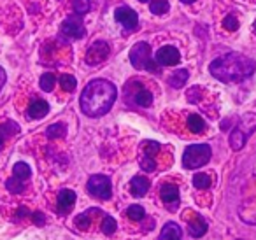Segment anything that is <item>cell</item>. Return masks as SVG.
Wrapping results in <instances>:
<instances>
[{
  "instance_id": "1",
  "label": "cell",
  "mask_w": 256,
  "mask_h": 240,
  "mask_svg": "<svg viewBox=\"0 0 256 240\" xmlns=\"http://www.w3.org/2000/svg\"><path fill=\"white\" fill-rule=\"evenodd\" d=\"M116 86L106 79H95L81 93V110L90 118L104 116L110 110L116 100Z\"/></svg>"
},
{
  "instance_id": "2",
  "label": "cell",
  "mask_w": 256,
  "mask_h": 240,
  "mask_svg": "<svg viewBox=\"0 0 256 240\" xmlns=\"http://www.w3.org/2000/svg\"><path fill=\"white\" fill-rule=\"evenodd\" d=\"M209 70L221 82H240L254 74L256 65L240 53H226L216 58L209 65Z\"/></svg>"
},
{
  "instance_id": "3",
  "label": "cell",
  "mask_w": 256,
  "mask_h": 240,
  "mask_svg": "<svg viewBox=\"0 0 256 240\" xmlns=\"http://www.w3.org/2000/svg\"><path fill=\"white\" fill-rule=\"evenodd\" d=\"M130 64L136 68L140 70H148L151 74H160V65L156 64V60L153 58L151 48L148 42H137L134 44V48L130 50Z\"/></svg>"
},
{
  "instance_id": "4",
  "label": "cell",
  "mask_w": 256,
  "mask_h": 240,
  "mask_svg": "<svg viewBox=\"0 0 256 240\" xmlns=\"http://www.w3.org/2000/svg\"><path fill=\"white\" fill-rule=\"evenodd\" d=\"M256 130V114L249 112L244 114L240 118V121L237 123V126L234 128V132L230 134V148L234 151H240L244 148L246 140L251 137V134Z\"/></svg>"
},
{
  "instance_id": "5",
  "label": "cell",
  "mask_w": 256,
  "mask_h": 240,
  "mask_svg": "<svg viewBox=\"0 0 256 240\" xmlns=\"http://www.w3.org/2000/svg\"><path fill=\"white\" fill-rule=\"evenodd\" d=\"M212 156V151L207 144H193L190 148L184 149V154H182V166L188 170L198 168L204 166Z\"/></svg>"
},
{
  "instance_id": "6",
  "label": "cell",
  "mask_w": 256,
  "mask_h": 240,
  "mask_svg": "<svg viewBox=\"0 0 256 240\" xmlns=\"http://www.w3.org/2000/svg\"><path fill=\"white\" fill-rule=\"evenodd\" d=\"M88 193L98 200H109L112 196V184L107 176H92L88 180Z\"/></svg>"
},
{
  "instance_id": "7",
  "label": "cell",
  "mask_w": 256,
  "mask_h": 240,
  "mask_svg": "<svg viewBox=\"0 0 256 240\" xmlns=\"http://www.w3.org/2000/svg\"><path fill=\"white\" fill-rule=\"evenodd\" d=\"M142 154H140V168L144 172H154L156 170V152L160 149V144L153 140H146L142 142Z\"/></svg>"
},
{
  "instance_id": "8",
  "label": "cell",
  "mask_w": 256,
  "mask_h": 240,
  "mask_svg": "<svg viewBox=\"0 0 256 240\" xmlns=\"http://www.w3.org/2000/svg\"><path fill=\"white\" fill-rule=\"evenodd\" d=\"M130 95L134 100V104L139 107H150L153 104V95L151 92H148L142 84H139L137 81H132L130 84H126V96Z\"/></svg>"
},
{
  "instance_id": "9",
  "label": "cell",
  "mask_w": 256,
  "mask_h": 240,
  "mask_svg": "<svg viewBox=\"0 0 256 240\" xmlns=\"http://www.w3.org/2000/svg\"><path fill=\"white\" fill-rule=\"evenodd\" d=\"M114 20H116L120 25H123V28L128 30V32L137 30V25H139V16H137V12L134 11V9L126 8V6L118 8L116 11H114Z\"/></svg>"
},
{
  "instance_id": "10",
  "label": "cell",
  "mask_w": 256,
  "mask_h": 240,
  "mask_svg": "<svg viewBox=\"0 0 256 240\" xmlns=\"http://www.w3.org/2000/svg\"><path fill=\"white\" fill-rule=\"evenodd\" d=\"M109 53H110L109 44H107L106 40H96V42H93L92 48L88 50L84 60L88 65H98V64H102L104 60H107Z\"/></svg>"
},
{
  "instance_id": "11",
  "label": "cell",
  "mask_w": 256,
  "mask_h": 240,
  "mask_svg": "<svg viewBox=\"0 0 256 240\" xmlns=\"http://www.w3.org/2000/svg\"><path fill=\"white\" fill-rule=\"evenodd\" d=\"M158 65H164V67H172V65H178L181 62V53L178 51V48L174 46H164L156 51V56H154Z\"/></svg>"
},
{
  "instance_id": "12",
  "label": "cell",
  "mask_w": 256,
  "mask_h": 240,
  "mask_svg": "<svg viewBox=\"0 0 256 240\" xmlns=\"http://www.w3.org/2000/svg\"><path fill=\"white\" fill-rule=\"evenodd\" d=\"M62 34L68 39H82L86 36V28L79 18H67L62 23Z\"/></svg>"
},
{
  "instance_id": "13",
  "label": "cell",
  "mask_w": 256,
  "mask_h": 240,
  "mask_svg": "<svg viewBox=\"0 0 256 240\" xmlns=\"http://www.w3.org/2000/svg\"><path fill=\"white\" fill-rule=\"evenodd\" d=\"M160 198H162V202L165 204V207H167L168 210L174 212L176 208L179 207V190H178V186H176V184H170V182L164 184V186H162V190H160Z\"/></svg>"
},
{
  "instance_id": "14",
  "label": "cell",
  "mask_w": 256,
  "mask_h": 240,
  "mask_svg": "<svg viewBox=\"0 0 256 240\" xmlns=\"http://www.w3.org/2000/svg\"><path fill=\"white\" fill-rule=\"evenodd\" d=\"M207 230H209V224H207V221L202 218V216L193 214L192 218H188V232L193 238L204 236L207 233Z\"/></svg>"
},
{
  "instance_id": "15",
  "label": "cell",
  "mask_w": 256,
  "mask_h": 240,
  "mask_svg": "<svg viewBox=\"0 0 256 240\" xmlns=\"http://www.w3.org/2000/svg\"><path fill=\"white\" fill-rule=\"evenodd\" d=\"M76 193L72 190H62L60 193H58V200H56V210L60 212V214H68V212L72 210V207H74L76 204Z\"/></svg>"
},
{
  "instance_id": "16",
  "label": "cell",
  "mask_w": 256,
  "mask_h": 240,
  "mask_svg": "<svg viewBox=\"0 0 256 240\" xmlns=\"http://www.w3.org/2000/svg\"><path fill=\"white\" fill-rule=\"evenodd\" d=\"M150 186H151V182L148 177L136 176L130 180V193H132L134 196H144V194L148 193V190H150Z\"/></svg>"
},
{
  "instance_id": "17",
  "label": "cell",
  "mask_w": 256,
  "mask_h": 240,
  "mask_svg": "<svg viewBox=\"0 0 256 240\" xmlns=\"http://www.w3.org/2000/svg\"><path fill=\"white\" fill-rule=\"evenodd\" d=\"M48 112H50V106H48V102L37 98L30 104L28 110H26V116H28L30 120H40V118H44Z\"/></svg>"
},
{
  "instance_id": "18",
  "label": "cell",
  "mask_w": 256,
  "mask_h": 240,
  "mask_svg": "<svg viewBox=\"0 0 256 240\" xmlns=\"http://www.w3.org/2000/svg\"><path fill=\"white\" fill-rule=\"evenodd\" d=\"M160 240H182V230L176 222H167L160 233Z\"/></svg>"
},
{
  "instance_id": "19",
  "label": "cell",
  "mask_w": 256,
  "mask_h": 240,
  "mask_svg": "<svg viewBox=\"0 0 256 240\" xmlns=\"http://www.w3.org/2000/svg\"><path fill=\"white\" fill-rule=\"evenodd\" d=\"M18 132H20V126L14 123V121H6V123L0 126V151H2V148H4L6 138L12 137V135H16Z\"/></svg>"
},
{
  "instance_id": "20",
  "label": "cell",
  "mask_w": 256,
  "mask_h": 240,
  "mask_svg": "<svg viewBox=\"0 0 256 240\" xmlns=\"http://www.w3.org/2000/svg\"><path fill=\"white\" fill-rule=\"evenodd\" d=\"M188 78H190V72L186 70V68H179V70H176L174 74L168 78V84H170L172 88L179 90L184 86V82L188 81Z\"/></svg>"
},
{
  "instance_id": "21",
  "label": "cell",
  "mask_w": 256,
  "mask_h": 240,
  "mask_svg": "<svg viewBox=\"0 0 256 240\" xmlns=\"http://www.w3.org/2000/svg\"><path fill=\"white\" fill-rule=\"evenodd\" d=\"M188 128H190V132H193V134H202V132L206 130V121H204V118L198 116V114H190Z\"/></svg>"
},
{
  "instance_id": "22",
  "label": "cell",
  "mask_w": 256,
  "mask_h": 240,
  "mask_svg": "<svg viewBox=\"0 0 256 240\" xmlns=\"http://www.w3.org/2000/svg\"><path fill=\"white\" fill-rule=\"evenodd\" d=\"M12 174H14V177L25 180V182L30 179V176H32V172H30V166L26 165L25 162H18V163H16L14 168H12Z\"/></svg>"
},
{
  "instance_id": "23",
  "label": "cell",
  "mask_w": 256,
  "mask_h": 240,
  "mask_svg": "<svg viewBox=\"0 0 256 240\" xmlns=\"http://www.w3.org/2000/svg\"><path fill=\"white\" fill-rule=\"evenodd\" d=\"M150 9H151V12H153V14L162 16V14H165L168 9H170V4H168V0H151Z\"/></svg>"
},
{
  "instance_id": "24",
  "label": "cell",
  "mask_w": 256,
  "mask_h": 240,
  "mask_svg": "<svg viewBox=\"0 0 256 240\" xmlns=\"http://www.w3.org/2000/svg\"><path fill=\"white\" fill-rule=\"evenodd\" d=\"M65 134H67V126L64 123H54L46 130V135L50 138H64Z\"/></svg>"
},
{
  "instance_id": "25",
  "label": "cell",
  "mask_w": 256,
  "mask_h": 240,
  "mask_svg": "<svg viewBox=\"0 0 256 240\" xmlns=\"http://www.w3.org/2000/svg\"><path fill=\"white\" fill-rule=\"evenodd\" d=\"M210 184H212V179H210L207 174H196V176L193 177V186H195L196 190H209Z\"/></svg>"
},
{
  "instance_id": "26",
  "label": "cell",
  "mask_w": 256,
  "mask_h": 240,
  "mask_svg": "<svg viewBox=\"0 0 256 240\" xmlns=\"http://www.w3.org/2000/svg\"><path fill=\"white\" fill-rule=\"evenodd\" d=\"M124 214H126V218L132 219V221H142L144 216H146V212H144V208L140 207V205H130Z\"/></svg>"
},
{
  "instance_id": "27",
  "label": "cell",
  "mask_w": 256,
  "mask_h": 240,
  "mask_svg": "<svg viewBox=\"0 0 256 240\" xmlns=\"http://www.w3.org/2000/svg\"><path fill=\"white\" fill-rule=\"evenodd\" d=\"M40 90H44V92H53L54 84H56V78H54V74H51V72H46V74H42V78H40Z\"/></svg>"
},
{
  "instance_id": "28",
  "label": "cell",
  "mask_w": 256,
  "mask_h": 240,
  "mask_svg": "<svg viewBox=\"0 0 256 240\" xmlns=\"http://www.w3.org/2000/svg\"><path fill=\"white\" fill-rule=\"evenodd\" d=\"M6 186H8V190L11 191V193H23V191L26 190L25 180L18 179V177H12V179H9L8 182H6Z\"/></svg>"
},
{
  "instance_id": "29",
  "label": "cell",
  "mask_w": 256,
  "mask_h": 240,
  "mask_svg": "<svg viewBox=\"0 0 256 240\" xmlns=\"http://www.w3.org/2000/svg\"><path fill=\"white\" fill-rule=\"evenodd\" d=\"M72 8H74L76 14L82 16V14H86V12H90L92 2H90V0H74V2H72Z\"/></svg>"
},
{
  "instance_id": "30",
  "label": "cell",
  "mask_w": 256,
  "mask_h": 240,
  "mask_svg": "<svg viewBox=\"0 0 256 240\" xmlns=\"http://www.w3.org/2000/svg\"><path fill=\"white\" fill-rule=\"evenodd\" d=\"M100 228H102V232L106 233V235H112V233L116 232V221H114V218L104 214V219H102V224H100Z\"/></svg>"
},
{
  "instance_id": "31",
  "label": "cell",
  "mask_w": 256,
  "mask_h": 240,
  "mask_svg": "<svg viewBox=\"0 0 256 240\" xmlns=\"http://www.w3.org/2000/svg\"><path fill=\"white\" fill-rule=\"evenodd\" d=\"M60 86L64 88V92H74L76 86H78V82H76L74 76L64 74V76H60Z\"/></svg>"
},
{
  "instance_id": "32",
  "label": "cell",
  "mask_w": 256,
  "mask_h": 240,
  "mask_svg": "<svg viewBox=\"0 0 256 240\" xmlns=\"http://www.w3.org/2000/svg\"><path fill=\"white\" fill-rule=\"evenodd\" d=\"M90 210L84 212V214H79L78 218H76V226H78L79 230H82V232H86V230L90 228V224H92V218H90Z\"/></svg>"
},
{
  "instance_id": "33",
  "label": "cell",
  "mask_w": 256,
  "mask_h": 240,
  "mask_svg": "<svg viewBox=\"0 0 256 240\" xmlns=\"http://www.w3.org/2000/svg\"><path fill=\"white\" fill-rule=\"evenodd\" d=\"M223 26L226 30H230V32H235V30L238 28V22H237V18H235L234 14H228L226 18L223 20Z\"/></svg>"
},
{
  "instance_id": "34",
  "label": "cell",
  "mask_w": 256,
  "mask_h": 240,
  "mask_svg": "<svg viewBox=\"0 0 256 240\" xmlns=\"http://www.w3.org/2000/svg\"><path fill=\"white\" fill-rule=\"evenodd\" d=\"M4 84H6V70L0 67V90L4 88Z\"/></svg>"
},
{
  "instance_id": "35",
  "label": "cell",
  "mask_w": 256,
  "mask_h": 240,
  "mask_svg": "<svg viewBox=\"0 0 256 240\" xmlns=\"http://www.w3.org/2000/svg\"><path fill=\"white\" fill-rule=\"evenodd\" d=\"M36 218H34V221L37 222V224H44V218H42V214H40V212H36Z\"/></svg>"
},
{
  "instance_id": "36",
  "label": "cell",
  "mask_w": 256,
  "mask_h": 240,
  "mask_svg": "<svg viewBox=\"0 0 256 240\" xmlns=\"http://www.w3.org/2000/svg\"><path fill=\"white\" fill-rule=\"evenodd\" d=\"M182 4H193V2H195V0H181Z\"/></svg>"
},
{
  "instance_id": "37",
  "label": "cell",
  "mask_w": 256,
  "mask_h": 240,
  "mask_svg": "<svg viewBox=\"0 0 256 240\" xmlns=\"http://www.w3.org/2000/svg\"><path fill=\"white\" fill-rule=\"evenodd\" d=\"M252 28H254V34H256V20H254V23H252Z\"/></svg>"
},
{
  "instance_id": "38",
  "label": "cell",
  "mask_w": 256,
  "mask_h": 240,
  "mask_svg": "<svg viewBox=\"0 0 256 240\" xmlns=\"http://www.w3.org/2000/svg\"><path fill=\"white\" fill-rule=\"evenodd\" d=\"M139 2H150V0H139Z\"/></svg>"
}]
</instances>
